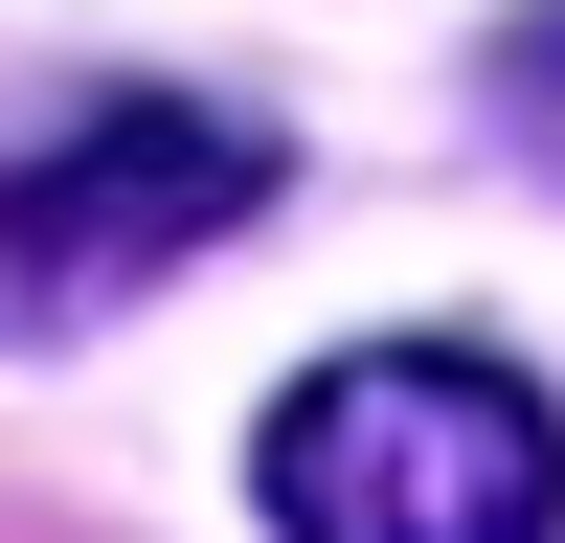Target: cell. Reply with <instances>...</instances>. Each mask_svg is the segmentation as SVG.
<instances>
[{
  "label": "cell",
  "instance_id": "obj_1",
  "mask_svg": "<svg viewBox=\"0 0 565 543\" xmlns=\"http://www.w3.org/2000/svg\"><path fill=\"white\" fill-rule=\"evenodd\" d=\"M271 543H565V430L498 340H362L271 407Z\"/></svg>",
  "mask_w": 565,
  "mask_h": 543
},
{
  "label": "cell",
  "instance_id": "obj_2",
  "mask_svg": "<svg viewBox=\"0 0 565 543\" xmlns=\"http://www.w3.org/2000/svg\"><path fill=\"white\" fill-rule=\"evenodd\" d=\"M249 204H271V136L204 114V91H114V114L23 136V159H0V340L136 317L159 272H204Z\"/></svg>",
  "mask_w": 565,
  "mask_h": 543
},
{
  "label": "cell",
  "instance_id": "obj_3",
  "mask_svg": "<svg viewBox=\"0 0 565 543\" xmlns=\"http://www.w3.org/2000/svg\"><path fill=\"white\" fill-rule=\"evenodd\" d=\"M498 136L565 181V0H543V23H498Z\"/></svg>",
  "mask_w": 565,
  "mask_h": 543
}]
</instances>
